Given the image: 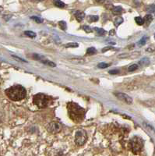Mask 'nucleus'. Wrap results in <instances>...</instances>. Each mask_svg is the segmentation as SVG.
<instances>
[{"instance_id":"1","label":"nucleus","mask_w":155,"mask_h":156,"mask_svg":"<svg viewBox=\"0 0 155 156\" xmlns=\"http://www.w3.org/2000/svg\"><path fill=\"white\" fill-rule=\"evenodd\" d=\"M67 110H68V115H69V118L74 122L79 123V122H81L84 119L86 111L84 108L79 106L76 103H68Z\"/></svg>"},{"instance_id":"19","label":"nucleus","mask_w":155,"mask_h":156,"mask_svg":"<svg viewBox=\"0 0 155 156\" xmlns=\"http://www.w3.org/2000/svg\"><path fill=\"white\" fill-rule=\"evenodd\" d=\"M110 66V64L104 63V62H100V63L97 65V67L100 68V69H105V68L108 67Z\"/></svg>"},{"instance_id":"5","label":"nucleus","mask_w":155,"mask_h":156,"mask_svg":"<svg viewBox=\"0 0 155 156\" xmlns=\"http://www.w3.org/2000/svg\"><path fill=\"white\" fill-rule=\"evenodd\" d=\"M87 140L86 132L83 129H79L75 135V143L78 146H83Z\"/></svg>"},{"instance_id":"4","label":"nucleus","mask_w":155,"mask_h":156,"mask_svg":"<svg viewBox=\"0 0 155 156\" xmlns=\"http://www.w3.org/2000/svg\"><path fill=\"white\" fill-rule=\"evenodd\" d=\"M129 147L134 154H138L142 150L143 141L139 137H134L129 142Z\"/></svg>"},{"instance_id":"26","label":"nucleus","mask_w":155,"mask_h":156,"mask_svg":"<svg viewBox=\"0 0 155 156\" xmlns=\"http://www.w3.org/2000/svg\"><path fill=\"white\" fill-rule=\"evenodd\" d=\"M146 10L150 12H155V5H149L147 8H146Z\"/></svg>"},{"instance_id":"21","label":"nucleus","mask_w":155,"mask_h":156,"mask_svg":"<svg viewBox=\"0 0 155 156\" xmlns=\"http://www.w3.org/2000/svg\"><path fill=\"white\" fill-rule=\"evenodd\" d=\"M79 46V44H78V43H76V42H70L68 44H66V48H77V47Z\"/></svg>"},{"instance_id":"20","label":"nucleus","mask_w":155,"mask_h":156,"mask_svg":"<svg viewBox=\"0 0 155 156\" xmlns=\"http://www.w3.org/2000/svg\"><path fill=\"white\" fill-rule=\"evenodd\" d=\"M122 22H123V19H122V17H117L116 19L114 20V25H115V26H118V25L121 24Z\"/></svg>"},{"instance_id":"18","label":"nucleus","mask_w":155,"mask_h":156,"mask_svg":"<svg viewBox=\"0 0 155 156\" xmlns=\"http://www.w3.org/2000/svg\"><path fill=\"white\" fill-rule=\"evenodd\" d=\"M99 19V17L97 16H94V15H92V16H88V20L90 22H96Z\"/></svg>"},{"instance_id":"25","label":"nucleus","mask_w":155,"mask_h":156,"mask_svg":"<svg viewBox=\"0 0 155 156\" xmlns=\"http://www.w3.org/2000/svg\"><path fill=\"white\" fill-rule=\"evenodd\" d=\"M31 19L35 22H37V23H41L43 22V20L41 18L37 17V16H31Z\"/></svg>"},{"instance_id":"31","label":"nucleus","mask_w":155,"mask_h":156,"mask_svg":"<svg viewBox=\"0 0 155 156\" xmlns=\"http://www.w3.org/2000/svg\"><path fill=\"white\" fill-rule=\"evenodd\" d=\"M57 156H62V154H58V155H57Z\"/></svg>"},{"instance_id":"27","label":"nucleus","mask_w":155,"mask_h":156,"mask_svg":"<svg viewBox=\"0 0 155 156\" xmlns=\"http://www.w3.org/2000/svg\"><path fill=\"white\" fill-rule=\"evenodd\" d=\"M83 30L86 32H87V33H90V32L92 31L91 28L90 27H88V26H83Z\"/></svg>"},{"instance_id":"10","label":"nucleus","mask_w":155,"mask_h":156,"mask_svg":"<svg viewBox=\"0 0 155 156\" xmlns=\"http://www.w3.org/2000/svg\"><path fill=\"white\" fill-rule=\"evenodd\" d=\"M143 20H144L145 23H146L147 25H149L150 23H151L152 20H153V16H152V15L150 14H147L145 16L144 19Z\"/></svg>"},{"instance_id":"13","label":"nucleus","mask_w":155,"mask_h":156,"mask_svg":"<svg viewBox=\"0 0 155 156\" xmlns=\"http://www.w3.org/2000/svg\"><path fill=\"white\" fill-rule=\"evenodd\" d=\"M54 3H55V6H57V7H58V8H64L65 5V3H64L63 2H62V1H58V0L55 1V2H54Z\"/></svg>"},{"instance_id":"2","label":"nucleus","mask_w":155,"mask_h":156,"mask_svg":"<svg viewBox=\"0 0 155 156\" xmlns=\"http://www.w3.org/2000/svg\"><path fill=\"white\" fill-rule=\"evenodd\" d=\"M5 94L12 101H20L26 96V90L23 86L15 85L5 90Z\"/></svg>"},{"instance_id":"15","label":"nucleus","mask_w":155,"mask_h":156,"mask_svg":"<svg viewBox=\"0 0 155 156\" xmlns=\"http://www.w3.org/2000/svg\"><path fill=\"white\" fill-rule=\"evenodd\" d=\"M135 21L138 25H143L144 23V20L140 16H137V17L135 18Z\"/></svg>"},{"instance_id":"14","label":"nucleus","mask_w":155,"mask_h":156,"mask_svg":"<svg viewBox=\"0 0 155 156\" xmlns=\"http://www.w3.org/2000/svg\"><path fill=\"white\" fill-rule=\"evenodd\" d=\"M96 53H97V50L95 49V48H93V47L89 48L88 49H87V51H86V54H87V55H94V54Z\"/></svg>"},{"instance_id":"29","label":"nucleus","mask_w":155,"mask_h":156,"mask_svg":"<svg viewBox=\"0 0 155 156\" xmlns=\"http://www.w3.org/2000/svg\"><path fill=\"white\" fill-rule=\"evenodd\" d=\"M12 58H14L15 59H17V60H19V62H27L26 60H24V59H23V58H19V57L15 56V55H12Z\"/></svg>"},{"instance_id":"30","label":"nucleus","mask_w":155,"mask_h":156,"mask_svg":"<svg viewBox=\"0 0 155 156\" xmlns=\"http://www.w3.org/2000/svg\"><path fill=\"white\" fill-rule=\"evenodd\" d=\"M111 47H106V48H103L102 49V52H105L106 51H107V50L108 49H111Z\"/></svg>"},{"instance_id":"32","label":"nucleus","mask_w":155,"mask_h":156,"mask_svg":"<svg viewBox=\"0 0 155 156\" xmlns=\"http://www.w3.org/2000/svg\"><path fill=\"white\" fill-rule=\"evenodd\" d=\"M154 38H155V34H154Z\"/></svg>"},{"instance_id":"9","label":"nucleus","mask_w":155,"mask_h":156,"mask_svg":"<svg viewBox=\"0 0 155 156\" xmlns=\"http://www.w3.org/2000/svg\"><path fill=\"white\" fill-rule=\"evenodd\" d=\"M139 63L140 66H147V65H149V64H150V59H149L148 58H142L140 61H139Z\"/></svg>"},{"instance_id":"24","label":"nucleus","mask_w":155,"mask_h":156,"mask_svg":"<svg viewBox=\"0 0 155 156\" xmlns=\"http://www.w3.org/2000/svg\"><path fill=\"white\" fill-rule=\"evenodd\" d=\"M58 25H59L60 28L62 29V30H65V29H66V27H67L66 23H65V21H60L59 23H58Z\"/></svg>"},{"instance_id":"16","label":"nucleus","mask_w":155,"mask_h":156,"mask_svg":"<svg viewBox=\"0 0 155 156\" xmlns=\"http://www.w3.org/2000/svg\"><path fill=\"white\" fill-rule=\"evenodd\" d=\"M41 62L42 63L46 64V65H48V66H52V67H55L56 66V64L54 63L53 62H51V61H48V60H41Z\"/></svg>"},{"instance_id":"12","label":"nucleus","mask_w":155,"mask_h":156,"mask_svg":"<svg viewBox=\"0 0 155 156\" xmlns=\"http://www.w3.org/2000/svg\"><path fill=\"white\" fill-rule=\"evenodd\" d=\"M112 12L114 14H120L122 12V8L121 6H116L112 9Z\"/></svg>"},{"instance_id":"28","label":"nucleus","mask_w":155,"mask_h":156,"mask_svg":"<svg viewBox=\"0 0 155 156\" xmlns=\"http://www.w3.org/2000/svg\"><path fill=\"white\" fill-rule=\"evenodd\" d=\"M108 73H109L110 74L114 75V74H117V73H119V70H118V69H113V70H110Z\"/></svg>"},{"instance_id":"8","label":"nucleus","mask_w":155,"mask_h":156,"mask_svg":"<svg viewBox=\"0 0 155 156\" xmlns=\"http://www.w3.org/2000/svg\"><path fill=\"white\" fill-rule=\"evenodd\" d=\"M75 17L76 18L78 21L81 22L85 18V13L83 12H82V11H76L75 12Z\"/></svg>"},{"instance_id":"3","label":"nucleus","mask_w":155,"mask_h":156,"mask_svg":"<svg viewBox=\"0 0 155 156\" xmlns=\"http://www.w3.org/2000/svg\"><path fill=\"white\" fill-rule=\"evenodd\" d=\"M52 98L43 93H38L33 98V103L40 108H44L51 104Z\"/></svg>"},{"instance_id":"7","label":"nucleus","mask_w":155,"mask_h":156,"mask_svg":"<svg viewBox=\"0 0 155 156\" xmlns=\"http://www.w3.org/2000/svg\"><path fill=\"white\" fill-rule=\"evenodd\" d=\"M114 94L118 98V99L121 100V101H124L126 104H132V99L130 96H129L128 94H125V93H121V92H114Z\"/></svg>"},{"instance_id":"23","label":"nucleus","mask_w":155,"mask_h":156,"mask_svg":"<svg viewBox=\"0 0 155 156\" xmlns=\"http://www.w3.org/2000/svg\"><path fill=\"white\" fill-rule=\"evenodd\" d=\"M146 36H144V37H142L140 41L138 42V44H139V46H143V45H144V44H146Z\"/></svg>"},{"instance_id":"6","label":"nucleus","mask_w":155,"mask_h":156,"mask_svg":"<svg viewBox=\"0 0 155 156\" xmlns=\"http://www.w3.org/2000/svg\"><path fill=\"white\" fill-rule=\"evenodd\" d=\"M48 131L50 132L51 133H58L61 131V125L56 122H51V123H49V125L48 126Z\"/></svg>"},{"instance_id":"11","label":"nucleus","mask_w":155,"mask_h":156,"mask_svg":"<svg viewBox=\"0 0 155 156\" xmlns=\"http://www.w3.org/2000/svg\"><path fill=\"white\" fill-rule=\"evenodd\" d=\"M24 34L25 35H26L27 37H31V38H33V37H36V33H34L33 31H31V30H26V31L24 32Z\"/></svg>"},{"instance_id":"17","label":"nucleus","mask_w":155,"mask_h":156,"mask_svg":"<svg viewBox=\"0 0 155 156\" xmlns=\"http://www.w3.org/2000/svg\"><path fill=\"white\" fill-rule=\"evenodd\" d=\"M94 30L97 31V33L99 34V35H104V34H105V33H106L105 30H104V29H102V28H98V27H95V28H94Z\"/></svg>"},{"instance_id":"22","label":"nucleus","mask_w":155,"mask_h":156,"mask_svg":"<svg viewBox=\"0 0 155 156\" xmlns=\"http://www.w3.org/2000/svg\"><path fill=\"white\" fill-rule=\"evenodd\" d=\"M137 68H138L137 64H132V65H131V66L128 68V70H129V72H132V71L136 70Z\"/></svg>"}]
</instances>
